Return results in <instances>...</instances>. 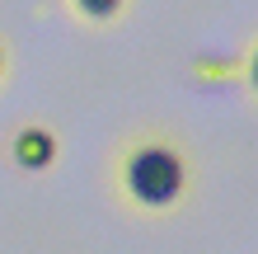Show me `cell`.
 I'll use <instances>...</instances> for the list:
<instances>
[{
	"instance_id": "6da1fadb",
	"label": "cell",
	"mask_w": 258,
	"mask_h": 254,
	"mask_svg": "<svg viewBox=\"0 0 258 254\" xmlns=\"http://www.w3.org/2000/svg\"><path fill=\"white\" fill-rule=\"evenodd\" d=\"M183 188H188V165H183L178 151H169V146H160V141H146V146H136V151H127V160H122V193L136 207L164 212V207H174L183 198Z\"/></svg>"
},
{
	"instance_id": "7a4b0ae2",
	"label": "cell",
	"mask_w": 258,
	"mask_h": 254,
	"mask_svg": "<svg viewBox=\"0 0 258 254\" xmlns=\"http://www.w3.org/2000/svg\"><path fill=\"white\" fill-rule=\"evenodd\" d=\"M14 160H19L24 170H47L56 160V137L47 127H24L19 137H14Z\"/></svg>"
},
{
	"instance_id": "3957f363",
	"label": "cell",
	"mask_w": 258,
	"mask_h": 254,
	"mask_svg": "<svg viewBox=\"0 0 258 254\" xmlns=\"http://www.w3.org/2000/svg\"><path fill=\"white\" fill-rule=\"evenodd\" d=\"M75 10L89 14V19H113V14L122 10V0H75Z\"/></svg>"
},
{
	"instance_id": "277c9868",
	"label": "cell",
	"mask_w": 258,
	"mask_h": 254,
	"mask_svg": "<svg viewBox=\"0 0 258 254\" xmlns=\"http://www.w3.org/2000/svg\"><path fill=\"white\" fill-rule=\"evenodd\" d=\"M0 76H5V47H0Z\"/></svg>"
}]
</instances>
